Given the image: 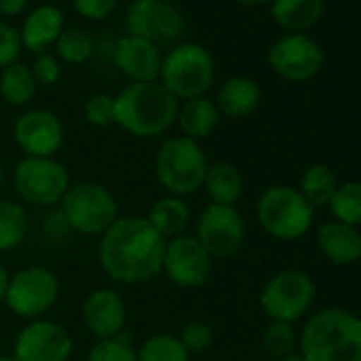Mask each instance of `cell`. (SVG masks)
<instances>
[{
  "instance_id": "obj_1",
  "label": "cell",
  "mask_w": 361,
  "mask_h": 361,
  "mask_svg": "<svg viewBox=\"0 0 361 361\" xmlns=\"http://www.w3.org/2000/svg\"><path fill=\"white\" fill-rule=\"evenodd\" d=\"M166 240L147 217H119L98 245V259L104 274L121 285H138L161 274Z\"/></svg>"
},
{
  "instance_id": "obj_15",
  "label": "cell",
  "mask_w": 361,
  "mask_h": 361,
  "mask_svg": "<svg viewBox=\"0 0 361 361\" xmlns=\"http://www.w3.org/2000/svg\"><path fill=\"white\" fill-rule=\"evenodd\" d=\"M270 68L287 81H308L323 64L321 47L306 35H289L279 39L268 51Z\"/></svg>"
},
{
  "instance_id": "obj_28",
  "label": "cell",
  "mask_w": 361,
  "mask_h": 361,
  "mask_svg": "<svg viewBox=\"0 0 361 361\" xmlns=\"http://www.w3.org/2000/svg\"><path fill=\"white\" fill-rule=\"evenodd\" d=\"M37 79L30 71V66L26 64H11L3 71L0 75V94L3 98L13 104V106H22V104H28L35 96H37Z\"/></svg>"
},
{
  "instance_id": "obj_36",
  "label": "cell",
  "mask_w": 361,
  "mask_h": 361,
  "mask_svg": "<svg viewBox=\"0 0 361 361\" xmlns=\"http://www.w3.org/2000/svg\"><path fill=\"white\" fill-rule=\"evenodd\" d=\"M20 51H22L20 32L13 26L0 22V68L16 64L20 58Z\"/></svg>"
},
{
  "instance_id": "obj_29",
  "label": "cell",
  "mask_w": 361,
  "mask_h": 361,
  "mask_svg": "<svg viewBox=\"0 0 361 361\" xmlns=\"http://www.w3.org/2000/svg\"><path fill=\"white\" fill-rule=\"evenodd\" d=\"M138 361H190V353L172 334H153L136 348Z\"/></svg>"
},
{
  "instance_id": "obj_37",
  "label": "cell",
  "mask_w": 361,
  "mask_h": 361,
  "mask_svg": "<svg viewBox=\"0 0 361 361\" xmlns=\"http://www.w3.org/2000/svg\"><path fill=\"white\" fill-rule=\"evenodd\" d=\"M30 71H32L37 83H41V85H54L60 79V75H62V66H60L58 58L47 54V51L37 54Z\"/></svg>"
},
{
  "instance_id": "obj_31",
  "label": "cell",
  "mask_w": 361,
  "mask_h": 361,
  "mask_svg": "<svg viewBox=\"0 0 361 361\" xmlns=\"http://www.w3.org/2000/svg\"><path fill=\"white\" fill-rule=\"evenodd\" d=\"M58 56L68 64H83L94 54V39L81 28H66L56 41Z\"/></svg>"
},
{
  "instance_id": "obj_26",
  "label": "cell",
  "mask_w": 361,
  "mask_h": 361,
  "mask_svg": "<svg viewBox=\"0 0 361 361\" xmlns=\"http://www.w3.org/2000/svg\"><path fill=\"white\" fill-rule=\"evenodd\" d=\"M336 188H338V178H336L334 170L325 164H312L304 170L298 192L317 211V209L329 204Z\"/></svg>"
},
{
  "instance_id": "obj_11",
  "label": "cell",
  "mask_w": 361,
  "mask_h": 361,
  "mask_svg": "<svg viewBox=\"0 0 361 361\" xmlns=\"http://www.w3.org/2000/svg\"><path fill=\"white\" fill-rule=\"evenodd\" d=\"M245 219L236 207L209 204L196 224V240L215 259H228L236 255L245 243Z\"/></svg>"
},
{
  "instance_id": "obj_18",
  "label": "cell",
  "mask_w": 361,
  "mask_h": 361,
  "mask_svg": "<svg viewBox=\"0 0 361 361\" xmlns=\"http://www.w3.org/2000/svg\"><path fill=\"white\" fill-rule=\"evenodd\" d=\"M115 66L132 79V83H151L159 79L161 58L157 45L138 39V37H123L115 45Z\"/></svg>"
},
{
  "instance_id": "obj_44",
  "label": "cell",
  "mask_w": 361,
  "mask_h": 361,
  "mask_svg": "<svg viewBox=\"0 0 361 361\" xmlns=\"http://www.w3.org/2000/svg\"><path fill=\"white\" fill-rule=\"evenodd\" d=\"M0 361H16L13 355H0Z\"/></svg>"
},
{
  "instance_id": "obj_3",
  "label": "cell",
  "mask_w": 361,
  "mask_h": 361,
  "mask_svg": "<svg viewBox=\"0 0 361 361\" xmlns=\"http://www.w3.org/2000/svg\"><path fill=\"white\" fill-rule=\"evenodd\" d=\"M178 113V100L157 81L130 83L115 96V123L136 138L164 134Z\"/></svg>"
},
{
  "instance_id": "obj_13",
  "label": "cell",
  "mask_w": 361,
  "mask_h": 361,
  "mask_svg": "<svg viewBox=\"0 0 361 361\" xmlns=\"http://www.w3.org/2000/svg\"><path fill=\"white\" fill-rule=\"evenodd\" d=\"M213 257L196 240V236L183 234L166 240L161 272L180 289H198L211 276Z\"/></svg>"
},
{
  "instance_id": "obj_45",
  "label": "cell",
  "mask_w": 361,
  "mask_h": 361,
  "mask_svg": "<svg viewBox=\"0 0 361 361\" xmlns=\"http://www.w3.org/2000/svg\"><path fill=\"white\" fill-rule=\"evenodd\" d=\"M134 3H136V0H134Z\"/></svg>"
},
{
  "instance_id": "obj_21",
  "label": "cell",
  "mask_w": 361,
  "mask_h": 361,
  "mask_svg": "<svg viewBox=\"0 0 361 361\" xmlns=\"http://www.w3.org/2000/svg\"><path fill=\"white\" fill-rule=\"evenodd\" d=\"M262 100V90L251 77H230L217 94V109L230 119H240L251 115Z\"/></svg>"
},
{
  "instance_id": "obj_39",
  "label": "cell",
  "mask_w": 361,
  "mask_h": 361,
  "mask_svg": "<svg viewBox=\"0 0 361 361\" xmlns=\"http://www.w3.org/2000/svg\"><path fill=\"white\" fill-rule=\"evenodd\" d=\"M30 0H0V13L3 16H20L26 11Z\"/></svg>"
},
{
  "instance_id": "obj_24",
  "label": "cell",
  "mask_w": 361,
  "mask_h": 361,
  "mask_svg": "<svg viewBox=\"0 0 361 361\" xmlns=\"http://www.w3.org/2000/svg\"><path fill=\"white\" fill-rule=\"evenodd\" d=\"M202 190L209 194L211 204H224V207H236V202L243 196L245 180L240 170L230 161H217L209 166L207 178Z\"/></svg>"
},
{
  "instance_id": "obj_5",
  "label": "cell",
  "mask_w": 361,
  "mask_h": 361,
  "mask_svg": "<svg viewBox=\"0 0 361 361\" xmlns=\"http://www.w3.org/2000/svg\"><path fill=\"white\" fill-rule=\"evenodd\" d=\"M60 215L66 228L83 236H102L119 219V204L109 188L81 180L73 183L60 200Z\"/></svg>"
},
{
  "instance_id": "obj_40",
  "label": "cell",
  "mask_w": 361,
  "mask_h": 361,
  "mask_svg": "<svg viewBox=\"0 0 361 361\" xmlns=\"http://www.w3.org/2000/svg\"><path fill=\"white\" fill-rule=\"evenodd\" d=\"M7 285H9V272L0 262V304L5 302V293H7Z\"/></svg>"
},
{
  "instance_id": "obj_33",
  "label": "cell",
  "mask_w": 361,
  "mask_h": 361,
  "mask_svg": "<svg viewBox=\"0 0 361 361\" xmlns=\"http://www.w3.org/2000/svg\"><path fill=\"white\" fill-rule=\"evenodd\" d=\"M87 361H138L136 348L123 336L98 340L87 355Z\"/></svg>"
},
{
  "instance_id": "obj_20",
  "label": "cell",
  "mask_w": 361,
  "mask_h": 361,
  "mask_svg": "<svg viewBox=\"0 0 361 361\" xmlns=\"http://www.w3.org/2000/svg\"><path fill=\"white\" fill-rule=\"evenodd\" d=\"M64 30V16L54 5H41L28 13L22 26V45L35 54H43L58 41Z\"/></svg>"
},
{
  "instance_id": "obj_38",
  "label": "cell",
  "mask_w": 361,
  "mask_h": 361,
  "mask_svg": "<svg viewBox=\"0 0 361 361\" xmlns=\"http://www.w3.org/2000/svg\"><path fill=\"white\" fill-rule=\"evenodd\" d=\"M75 9L79 11L81 18L87 20H104L109 18L115 7H117V0H73Z\"/></svg>"
},
{
  "instance_id": "obj_42",
  "label": "cell",
  "mask_w": 361,
  "mask_h": 361,
  "mask_svg": "<svg viewBox=\"0 0 361 361\" xmlns=\"http://www.w3.org/2000/svg\"><path fill=\"white\" fill-rule=\"evenodd\" d=\"M279 361H306L300 353H291V355H285V357H281Z\"/></svg>"
},
{
  "instance_id": "obj_30",
  "label": "cell",
  "mask_w": 361,
  "mask_h": 361,
  "mask_svg": "<svg viewBox=\"0 0 361 361\" xmlns=\"http://www.w3.org/2000/svg\"><path fill=\"white\" fill-rule=\"evenodd\" d=\"M327 207L336 221L359 228L361 226V183L359 180L338 185Z\"/></svg>"
},
{
  "instance_id": "obj_23",
  "label": "cell",
  "mask_w": 361,
  "mask_h": 361,
  "mask_svg": "<svg viewBox=\"0 0 361 361\" xmlns=\"http://www.w3.org/2000/svg\"><path fill=\"white\" fill-rule=\"evenodd\" d=\"M147 221L159 232L164 240L183 236L192 221V211L183 198L178 196H164L151 204Z\"/></svg>"
},
{
  "instance_id": "obj_16",
  "label": "cell",
  "mask_w": 361,
  "mask_h": 361,
  "mask_svg": "<svg viewBox=\"0 0 361 361\" xmlns=\"http://www.w3.org/2000/svg\"><path fill=\"white\" fill-rule=\"evenodd\" d=\"M13 138L26 157H54L64 142V126L56 113L32 109L16 119Z\"/></svg>"
},
{
  "instance_id": "obj_6",
  "label": "cell",
  "mask_w": 361,
  "mask_h": 361,
  "mask_svg": "<svg viewBox=\"0 0 361 361\" xmlns=\"http://www.w3.org/2000/svg\"><path fill=\"white\" fill-rule=\"evenodd\" d=\"M159 79L176 100L200 98L215 81L213 56L200 43H180L161 60Z\"/></svg>"
},
{
  "instance_id": "obj_25",
  "label": "cell",
  "mask_w": 361,
  "mask_h": 361,
  "mask_svg": "<svg viewBox=\"0 0 361 361\" xmlns=\"http://www.w3.org/2000/svg\"><path fill=\"white\" fill-rule=\"evenodd\" d=\"M323 9V0H272L274 22L293 35H302V30L312 28L321 20Z\"/></svg>"
},
{
  "instance_id": "obj_32",
  "label": "cell",
  "mask_w": 361,
  "mask_h": 361,
  "mask_svg": "<svg viewBox=\"0 0 361 361\" xmlns=\"http://www.w3.org/2000/svg\"><path fill=\"white\" fill-rule=\"evenodd\" d=\"M264 348L281 359L285 355L295 353V344H298V331L293 327V323H285V321H270V325L264 331Z\"/></svg>"
},
{
  "instance_id": "obj_17",
  "label": "cell",
  "mask_w": 361,
  "mask_h": 361,
  "mask_svg": "<svg viewBox=\"0 0 361 361\" xmlns=\"http://www.w3.org/2000/svg\"><path fill=\"white\" fill-rule=\"evenodd\" d=\"M81 319L92 336H96L98 340H109L123 334L128 308L119 291L100 287L83 300Z\"/></svg>"
},
{
  "instance_id": "obj_7",
  "label": "cell",
  "mask_w": 361,
  "mask_h": 361,
  "mask_svg": "<svg viewBox=\"0 0 361 361\" xmlns=\"http://www.w3.org/2000/svg\"><path fill=\"white\" fill-rule=\"evenodd\" d=\"M257 221L274 240L291 243L310 232L314 209L295 188L272 185L257 200Z\"/></svg>"
},
{
  "instance_id": "obj_8",
  "label": "cell",
  "mask_w": 361,
  "mask_h": 361,
  "mask_svg": "<svg viewBox=\"0 0 361 361\" xmlns=\"http://www.w3.org/2000/svg\"><path fill=\"white\" fill-rule=\"evenodd\" d=\"M71 172L56 157H22L13 168V188L30 204H60L71 188Z\"/></svg>"
},
{
  "instance_id": "obj_35",
  "label": "cell",
  "mask_w": 361,
  "mask_h": 361,
  "mask_svg": "<svg viewBox=\"0 0 361 361\" xmlns=\"http://www.w3.org/2000/svg\"><path fill=\"white\" fill-rule=\"evenodd\" d=\"M178 340L183 342V346L188 348V353H207L213 342H215V334L213 327L204 321H190L183 325L178 334Z\"/></svg>"
},
{
  "instance_id": "obj_19",
  "label": "cell",
  "mask_w": 361,
  "mask_h": 361,
  "mask_svg": "<svg viewBox=\"0 0 361 361\" xmlns=\"http://www.w3.org/2000/svg\"><path fill=\"white\" fill-rule=\"evenodd\" d=\"M317 245L334 266H350L361 262V232L342 221H327L317 230Z\"/></svg>"
},
{
  "instance_id": "obj_27",
  "label": "cell",
  "mask_w": 361,
  "mask_h": 361,
  "mask_svg": "<svg viewBox=\"0 0 361 361\" xmlns=\"http://www.w3.org/2000/svg\"><path fill=\"white\" fill-rule=\"evenodd\" d=\"M28 213L20 202L0 198V251L20 247L28 236Z\"/></svg>"
},
{
  "instance_id": "obj_14",
  "label": "cell",
  "mask_w": 361,
  "mask_h": 361,
  "mask_svg": "<svg viewBox=\"0 0 361 361\" xmlns=\"http://www.w3.org/2000/svg\"><path fill=\"white\" fill-rule=\"evenodd\" d=\"M73 336L56 321L35 319L20 329L13 344L16 361H68L73 355Z\"/></svg>"
},
{
  "instance_id": "obj_34",
  "label": "cell",
  "mask_w": 361,
  "mask_h": 361,
  "mask_svg": "<svg viewBox=\"0 0 361 361\" xmlns=\"http://www.w3.org/2000/svg\"><path fill=\"white\" fill-rule=\"evenodd\" d=\"M85 119L96 128H109L115 123V98L109 94H92L83 104Z\"/></svg>"
},
{
  "instance_id": "obj_43",
  "label": "cell",
  "mask_w": 361,
  "mask_h": 361,
  "mask_svg": "<svg viewBox=\"0 0 361 361\" xmlns=\"http://www.w3.org/2000/svg\"><path fill=\"white\" fill-rule=\"evenodd\" d=\"M3 183H5V168H3V161H0V190H3Z\"/></svg>"
},
{
  "instance_id": "obj_22",
  "label": "cell",
  "mask_w": 361,
  "mask_h": 361,
  "mask_svg": "<svg viewBox=\"0 0 361 361\" xmlns=\"http://www.w3.org/2000/svg\"><path fill=\"white\" fill-rule=\"evenodd\" d=\"M219 119H221V113L217 104L204 96L183 100V104H178V113H176L178 128L183 132V136L192 140L209 138L219 126Z\"/></svg>"
},
{
  "instance_id": "obj_10",
  "label": "cell",
  "mask_w": 361,
  "mask_h": 361,
  "mask_svg": "<svg viewBox=\"0 0 361 361\" xmlns=\"http://www.w3.org/2000/svg\"><path fill=\"white\" fill-rule=\"evenodd\" d=\"M314 281L295 268L276 272L262 289L259 304L272 321L295 323L314 302Z\"/></svg>"
},
{
  "instance_id": "obj_9",
  "label": "cell",
  "mask_w": 361,
  "mask_h": 361,
  "mask_svg": "<svg viewBox=\"0 0 361 361\" xmlns=\"http://www.w3.org/2000/svg\"><path fill=\"white\" fill-rule=\"evenodd\" d=\"M60 298V281L45 266H28L9 274L5 306L22 319L35 321L49 312Z\"/></svg>"
},
{
  "instance_id": "obj_12",
  "label": "cell",
  "mask_w": 361,
  "mask_h": 361,
  "mask_svg": "<svg viewBox=\"0 0 361 361\" xmlns=\"http://www.w3.org/2000/svg\"><path fill=\"white\" fill-rule=\"evenodd\" d=\"M126 28L130 37L145 39L153 45L174 43L185 32V18L166 0H136L128 9Z\"/></svg>"
},
{
  "instance_id": "obj_2",
  "label": "cell",
  "mask_w": 361,
  "mask_h": 361,
  "mask_svg": "<svg viewBox=\"0 0 361 361\" xmlns=\"http://www.w3.org/2000/svg\"><path fill=\"white\" fill-rule=\"evenodd\" d=\"M298 344L306 361H361V317L340 306L321 308L304 323Z\"/></svg>"
},
{
  "instance_id": "obj_4",
  "label": "cell",
  "mask_w": 361,
  "mask_h": 361,
  "mask_svg": "<svg viewBox=\"0 0 361 361\" xmlns=\"http://www.w3.org/2000/svg\"><path fill=\"white\" fill-rule=\"evenodd\" d=\"M155 176L168 196H192L202 190L209 161L198 140L188 136L166 138L155 153Z\"/></svg>"
},
{
  "instance_id": "obj_41",
  "label": "cell",
  "mask_w": 361,
  "mask_h": 361,
  "mask_svg": "<svg viewBox=\"0 0 361 361\" xmlns=\"http://www.w3.org/2000/svg\"><path fill=\"white\" fill-rule=\"evenodd\" d=\"M240 5H247V7H255V5H264V3H270V0H236Z\"/></svg>"
}]
</instances>
